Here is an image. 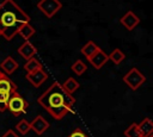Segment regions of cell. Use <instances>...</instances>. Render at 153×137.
Instances as JSON below:
<instances>
[{
	"label": "cell",
	"mask_w": 153,
	"mask_h": 137,
	"mask_svg": "<svg viewBox=\"0 0 153 137\" xmlns=\"http://www.w3.org/2000/svg\"><path fill=\"white\" fill-rule=\"evenodd\" d=\"M4 75H5V74H4V71H2V70H1V69H0V79H1V77H2V76H4Z\"/></svg>",
	"instance_id": "26"
},
{
	"label": "cell",
	"mask_w": 153,
	"mask_h": 137,
	"mask_svg": "<svg viewBox=\"0 0 153 137\" xmlns=\"http://www.w3.org/2000/svg\"><path fill=\"white\" fill-rule=\"evenodd\" d=\"M68 137H87V136H86V133L81 129H75Z\"/></svg>",
	"instance_id": "23"
},
{
	"label": "cell",
	"mask_w": 153,
	"mask_h": 137,
	"mask_svg": "<svg viewBox=\"0 0 153 137\" xmlns=\"http://www.w3.org/2000/svg\"><path fill=\"white\" fill-rule=\"evenodd\" d=\"M10 95L11 94H8V93L0 92V112H4L7 110V102H8Z\"/></svg>",
	"instance_id": "22"
},
{
	"label": "cell",
	"mask_w": 153,
	"mask_h": 137,
	"mask_svg": "<svg viewBox=\"0 0 153 137\" xmlns=\"http://www.w3.org/2000/svg\"><path fill=\"white\" fill-rule=\"evenodd\" d=\"M37 102L56 120H61L66 114L73 112L75 98L67 93L60 82L55 81L42 95Z\"/></svg>",
	"instance_id": "1"
},
{
	"label": "cell",
	"mask_w": 153,
	"mask_h": 137,
	"mask_svg": "<svg viewBox=\"0 0 153 137\" xmlns=\"http://www.w3.org/2000/svg\"><path fill=\"white\" fill-rule=\"evenodd\" d=\"M71 69H72V71H73L74 74H76V75H82V74L87 70V67H86V64H85L81 60H76V61L72 64Z\"/></svg>",
	"instance_id": "19"
},
{
	"label": "cell",
	"mask_w": 153,
	"mask_h": 137,
	"mask_svg": "<svg viewBox=\"0 0 153 137\" xmlns=\"http://www.w3.org/2000/svg\"><path fill=\"white\" fill-rule=\"evenodd\" d=\"M61 86H62V88H63L67 93L73 94V93L79 88V82H78L74 77H68Z\"/></svg>",
	"instance_id": "17"
},
{
	"label": "cell",
	"mask_w": 153,
	"mask_h": 137,
	"mask_svg": "<svg viewBox=\"0 0 153 137\" xmlns=\"http://www.w3.org/2000/svg\"><path fill=\"white\" fill-rule=\"evenodd\" d=\"M124 136L126 137H141V133L139 131V127H137V124L136 123H133L130 124L126 130H124Z\"/></svg>",
	"instance_id": "21"
},
{
	"label": "cell",
	"mask_w": 153,
	"mask_h": 137,
	"mask_svg": "<svg viewBox=\"0 0 153 137\" xmlns=\"http://www.w3.org/2000/svg\"><path fill=\"white\" fill-rule=\"evenodd\" d=\"M30 127H31V130L35 131V133H37L38 136H41V135H43L49 129V123L42 116H37L30 123Z\"/></svg>",
	"instance_id": "8"
},
{
	"label": "cell",
	"mask_w": 153,
	"mask_h": 137,
	"mask_svg": "<svg viewBox=\"0 0 153 137\" xmlns=\"http://www.w3.org/2000/svg\"><path fill=\"white\" fill-rule=\"evenodd\" d=\"M143 137H153V132H152V133H148V135H146V136H143Z\"/></svg>",
	"instance_id": "25"
},
{
	"label": "cell",
	"mask_w": 153,
	"mask_h": 137,
	"mask_svg": "<svg viewBox=\"0 0 153 137\" xmlns=\"http://www.w3.org/2000/svg\"><path fill=\"white\" fill-rule=\"evenodd\" d=\"M16 130L19 132V135H26L31 130L30 123L26 119H20L16 125Z\"/></svg>",
	"instance_id": "20"
},
{
	"label": "cell",
	"mask_w": 153,
	"mask_h": 137,
	"mask_svg": "<svg viewBox=\"0 0 153 137\" xmlns=\"http://www.w3.org/2000/svg\"><path fill=\"white\" fill-rule=\"evenodd\" d=\"M137 127L141 133V137H143V136L153 132V122L151 118H145L140 124H137Z\"/></svg>",
	"instance_id": "15"
},
{
	"label": "cell",
	"mask_w": 153,
	"mask_h": 137,
	"mask_svg": "<svg viewBox=\"0 0 153 137\" xmlns=\"http://www.w3.org/2000/svg\"><path fill=\"white\" fill-rule=\"evenodd\" d=\"M35 29L30 25V23H25V24H23L19 29H18V32H17V35H19V36H22V38L24 39V41H29L33 35H35Z\"/></svg>",
	"instance_id": "13"
},
{
	"label": "cell",
	"mask_w": 153,
	"mask_h": 137,
	"mask_svg": "<svg viewBox=\"0 0 153 137\" xmlns=\"http://www.w3.org/2000/svg\"><path fill=\"white\" fill-rule=\"evenodd\" d=\"M1 137H20V136H19L16 131H13V130H11V129H10V130H7V131H6Z\"/></svg>",
	"instance_id": "24"
},
{
	"label": "cell",
	"mask_w": 153,
	"mask_h": 137,
	"mask_svg": "<svg viewBox=\"0 0 153 137\" xmlns=\"http://www.w3.org/2000/svg\"><path fill=\"white\" fill-rule=\"evenodd\" d=\"M90 63L96 68V69H100L108 61H109V56L105 51H103L102 49H99L92 57L88 58Z\"/></svg>",
	"instance_id": "10"
},
{
	"label": "cell",
	"mask_w": 153,
	"mask_h": 137,
	"mask_svg": "<svg viewBox=\"0 0 153 137\" xmlns=\"http://www.w3.org/2000/svg\"><path fill=\"white\" fill-rule=\"evenodd\" d=\"M100 48L94 43V42H92V41H90V42H87L82 48H81V54L88 60L90 57H92L98 50H99Z\"/></svg>",
	"instance_id": "14"
},
{
	"label": "cell",
	"mask_w": 153,
	"mask_h": 137,
	"mask_svg": "<svg viewBox=\"0 0 153 137\" xmlns=\"http://www.w3.org/2000/svg\"><path fill=\"white\" fill-rule=\"evenodd\" d=\"M24 69L26 70V73H32V71H36L38 69H43V66L36 57H31L30 60H27L25 62Z\"/></svg>",
	"instance_id": "16"
},
{
	"label": "cell",
	"mask_w": 153,
	"mask_h": 137,
	"mask_svg": "<svg viewBox=\"0 0 153 137\" xmlns=\"http://www.w3.org/2000/svg\"><path fill=\"white\" fill-rule=\"evenodd\" d=\"M37 50L35 48V45L30 42V41H25L19 48H18V54L24 58V60H30L31 57H35Z\"/></svg>",
	"instance_id": "9"
},
{
	"label": "cell",
	"mask_w": 153,
	"mask_h": 137,
	"mask_svg": "<svg viewBox=\"0 0 153 137\" xmlns=\"http://www.w3.org/2000/svg\"><path fill=\"white\" fill-rule=\"evenodd\" d=\"M26 80L36 88H38L47 79H48V74L44 71V69H38L36 71L32 73H26Z\"/></svg>",
	"instance_id": "6"
},
{
	"label": "cell",
	"mask_w": 153,
	"mask_h": 137,
	"mask_svg": "<svg viewBox=\"0 0 153 137\" xmlns=\"http://www.w3.org/2000/svg\"><path fill=\"white\" fill-rule=\"evenodd\" d=\"M121 24L128 30V31H131L134 30L139 24H140V19L139 17L133 12V11H128L122 18H121Z\"/></svg>",
	"instance_id": "7"
},
{
	"label": "cell",
	"mask_w": 153,
	"mask_h": 137,
	"mask_svg": "<svg viewBox=\"0 0 153 137\" xmlns=\"http://www.w3.org/2000/svg\"><path fill=\"white\" fill-rule=\"evenodd\" d=\"M18 67H19L18 62H17L13 57H11V56L6 57V58L1 62V64H0V69L4 71L5 75H11V74H13V73L18 69Z\"/></svg>",
	"instance_id": "11"
},
{
	"label": "cell",
	"mask_w": 153,
	"mask_h": 137,
	"mask_svg": "<svg viewBox=\"0 0 153 137\" xmlns=\"http://www.w3.org/2000/svg\"><path fill=\"white\" fill-rule=\"evenodd\" d=\"M37 7L45 17L51 18L62 8V4L60 0H39Z\"/></svg>",
	"instance_id": "5"
},
{
	"label": "cell",
	"mask_w": 153,
	"mask_h": 137,
	"mask_svg": "<svg viewBox=\"0 0 153 137\" xmlns=\"http://www.w3.org/2000/svg\"><path fill=\"white\" fill-rule=\"evenodd\" d=\"M26 107H27V102L19 93L14 92L10 95V99L7 102V110H10L14 116H19L24 113L26 111Z\"/></svg>",
	"instance_id": "4"
},
{
	"label": "cell",
	"mask_w": 153,
	"mask_h": 137,
	"mask_svg": "<svg viewBox=\"0 0 153 137\" xmlns=\"http://www.w3.org/2000/svg\"><path fill=\"white\" fill-rule=\"evenodd\" d=\"M25 23H30V17L13 0H4L0 4V36L6 41L13 39Z\"/></svg>",
	"instance_id": "2"
},
{
	"label": "cell",
	"mask_w": 153,
	"mask_h": 137,
	"mask_svg": "<svg viewBox=\"0 0 153 137\" xmlns=\"http://www.w3.org/2000/svg\"><path fill=\"white\" fill-rule=\"evenodd\" d=\"M146 76L137 69V68H131L127 74L123 76V82L133 91H136L142 83H145Z\"/></svg>",
	"instance_id": "3"
},
{
	"label": "cell",
	"mask_w": 153,
	"mask_h": 137,
	"mask_svg": "<svg viewBox=\"0 0 153 137\" xmlns=\"http://www.w3.org/2000/svg\"><path fill=\"white\" fill-rule=\"evenodd\" d=\"M109 60L114 63V64H120L121 62H123V60L126 58V55H124V52L121 50V49H115V50H112L109 55Z\"/></svg>",
	"instance_id": "18"
},
{
	"label": "cell",
	"mask_w": 153,
	"mask_h": 137,
	"mask_svg": "<svg viewBox=\"0 0 153 137\" xmlns=\"http://www.w3.org/2000/svg\"><path fill=\"white\" fill-rule=\"evenodd\" d=\"M0 92H5L8 94L17 92V86L13 83V81L11 79H8L7 75H4L0 79Z\"/></svg>",
	"instance_id": "12"
}]
</instances>
